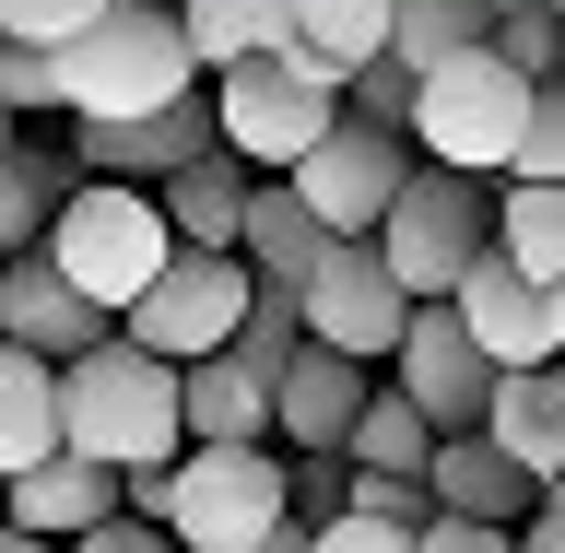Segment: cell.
I'll use <instances>...</instances> for the list:
<instances>
[{"instance_id":"2","label":"cell","mask_w":565,"mask_h":553,"mask_svg":"<svg viewBox=\"0 0 565 553\" xmlns=\"http://www.w3.org/2000/svg\"><path fill=\"white\" fill-rule=\"evenodd\" d=\"M177 436H189V401H177V365L141 342H95L83 365H60V448L95 459V471H166Z\"/></svg>"},{"instance_id":"44","label":"cell","mask_w":565,"mask_h":553,"mask_svg":"<svg viewBox=\"0 0 565 553\" xmlns=\"http://www.w3.org/2000/svg\"><path fill=\"white\" fill-rule=\"evenodd\" d=\"M542 507H554V519H565V483H554V494H542Z\"/></svg>"},{"instance_id":"39","label":"cell","mask_w":565,"mask_h":553,"mask_svg":"<svg viewBox=\"0 0 565 553\" xmlns=\"http://www.w3.org/2000/svg\"><path fill=\"white\" fill-rule=\"evenodd\" d=\"M0 553H60V542H35V530H12V519H0Z\"/></svg>"},{"instance_id":"22","label":"cell","mask_w":565,"mask_h":553,"mask_svg":"<svg viewBox=\"0 0 565 553\" xmlns=\"http://www.w3.org/2000/svg\"><path fill=\"white\" fill-rule=\"evenodd\" d=\"M330 247H342V236H330V224H318V212L282 189V177H259V201H247V236H236V259H247V272H259V283H282V295H307Z\"/></svg>"},{"instance_id":"15","label":"cell","mask_w":565,"mask_h":553,"mask_svg":"<svg viewBox=\"0 0 565 553\" xmlns=\"http://www.w3.org/2000/svg\"><path fill=\"white\" fill-rule=\"evenodd\" d=\"M365 401H377V389H365V365H353V353H330V342H307L295 365H282V401H271L282 424H271V436H295L307 459H353Z\"/></svg>"},{"instance_id":"42","label":"cell","mask_w":565,"mask_h":553,"mask_svg":"<svg viewBox=\"0 0 565 553\" xmlns=\"http://www.w3.org/2000/svg\"><path fill=\"white\" fill-rule=\"evenodd\" d=\"M0 166H12V106H0Z\"/></svg>"},{"instance_id":"4","label":"cell","mask_w":565,"mask_h":553,"mask_svg":"<svg viewBox=\"0 0 565 553\" xmlns=\"http://www.w3.org/2000/svg\"><path fill=\"white\" fill-rule=\"evenodd\" d=\"M47 259H60L83 295H95L106 318H130L153 283L177 272V224L153 189H118V177H71L60 224H47Z\"/></svg>"},{"instance_id":"3","label":"cell","mask_w":565,"mask_h":553,"mask_svg":"<svg viewBox=\"0 0 565 553\" xmlns=\"http://www.w3.org/2000/svg\"><path fill=\"white\" fill-rule=\"evenodd\" d=\"M130 519L177 530L189 553H259L271 530H295V471L271 448H189L166 471H130Z\"/></svg>"},{"instance_id":"40","label":"cell","mask_w":565,"mask_h":553,"mask_svg":"<svg viewBox=\"0 0 565 553\" xmlns=\"http://www.w3.org/2000/svg\"><path fill=\"white\" fill-rule=\"evenodd\" d=\"M259 553H307V519H295V530H271V542H259Z\"/></svg>"},{"instance_id":"7","label":"cell","mask_w":565,"mask_h":553,"mask_svg":"<svg viewBox=\"0 0 565 553\" xmlns=\"http://www.w3.org/2000/svg\"><path fill=\"white\" fill-rule=\"evenodd\" d=\"M247 307H259V272H247L236 247H177V272L118 318V342L166 353V365H201V353H236Z\"/></svg>"},{"instance_id":"37","label":"cell","mask_w":565,"mask_h":553,"mask_svg":"<svg viewBox=\"0 0 565 553\" xmlns=\"http://www.w3.org/2000/svg\"><path fill=\"white\" fill-rule=\"evenodd\" d=\"M71 553H189L177 530H153V519H106L95 542H71Z\"/></svg>"},{"instance_id":"13","label":"cell","mask_w":565,"mask_h":553,"mask_svg":"<svg viewBox=\"0 0 565 553\" xmlns=\"http://www.w3.org/2000/svg\"><path fill=\"white\" fill-rule=\"evenodd\" d=\"M459 330H471V342H483L494 365H507V377L554 365V295H542V283H530L519 259H507V247H494L483 272L459 283Z\"/></svg>"},{"instance_id":"1","label":"cell","mask_w":565,"mask_h":553,"mask_svg":"<svg viewBox=\"0 0 565 553\" xmlns=\"http://www.w3.org/2000/svg\"><path fill=\"white\" fill-rule=\"evenodd\" d=\"M201 106V47L177 24V0H118L83 47H60V118L71 130H130Z\"/></svg>"},{"instance_id":"34","label":"cell","mask_w":565,"mask_h":553,"mask_svg":"<svg viewBox=\"0 0 565 553\" xmlns=\"http://www.w3.org/2000/svg\"><path fill=\"white\" fill-rule=\"evenodd\" d=\"M424 542V530H388V519H353V507H342V519H318L307 530V553H413Z\"/></svg>"},{"instance_id":"6","label":"cell","mask_w":565,"mask_h":553,"mask_svg":"<svg viewBox=\"0 0 565 553\" xmlns=\"http://www.w3.org/2000/svg\"><path fill=\"white\" fill-rule=\"evenodd\" d=\"M377 259L401 272L413 307H459V283L494 259V201H483V177L424 166L413 189H401V212L377 224Z\"/></svg>"},{"instance_id":"10","label":"cell","mask_w":565,"mask_h":553,"mask_svg":"<svg viewBox=\"0 0 565 553\" xmlns=\"http://www.w3.org/2000/svg\"><path fill=\"white\" fill-rule=\"evenodd\" d=\"M388 389L413 401L436 436H483L494 389H507V365H494L471 330H459V307H413V330H401V353H388Z\"/></svg>"},{"instance_id":"24","label":"cell","mask_w":565,"mask_h":553,"mask_svg":"<svg viewBox=\"0 0 565 553\" xmlns=\"http://www.w3.org/2000/svg\"><path fill=\"white\" fill-rule=\"evenodd\" d=\"M153 201H166L177 247H236V236H247V201H259V177H247L236 153H201V166H177Z\"/></svg>"},{"instance_id":"32","label":"cell","mask_w":565,"mask_h":553,"mask_svg":"<svg viewBox=\"0 0 565 553\" xmlns=\"http://www.w3.org/2000/svg\"><path fill=\"white\" fill-rule=\"evenodd\" d=\"M519 177H530V189H565V83H542V106H530Z\"/></svg>"},{"instance_id":"21","label":"cell","mask_w":565,"mask_h":553,"mask_svg":"<svg viewBox=\"0 0 565 553\" xmlns=\"http://www.w3.org/2000/svg\"><path fill=\"white\" fill-rule=\"evenodd\" d=\"M60 459V365L24 342H0V494Z\"/></svg>"},{"instance_id":"36","label":"cell","mask_w":565,"mask_h":553,"mask_svg":"<svg viewBox=\"0 0 565 553\" xmlns=\"http://www.w3.org/2000/svg\"><path fill=\"white\" fill-rule=\"evenodd\" d=\"M413 553H519V530H483V519H436Z\"/></svg>"},{"instance_id":"28","label":"cell","mask_w":565,"mask_h":553,"mask_svg":"<svg viewBox=\"0 0 565 553\" xmlns=\"http://www.w3.org/2000/svg\"><path fill=\"white\" fill-rule=\"evenodd\" d=\"M60 201H71V189H47V166H35V153H12V166H0V247H12V259H24V247H47Z\"/></svg>"},{"instance_id":"14","label":"cell","mask_w":565,"mask_h":553,"mask_svg":"<svg viewBox=\"0 0 565 553\" xmlns=\"http://www.w3.org/2000/svg\"><path fill=\"white\" fill-rule=\"evenodd\" d=\"M0 519L71 553V542H95L106 519H130V471H95V459H71V448H60L47 471H24V483L0 494Z\"/></svg>"},{"instance_id":"27","label":"cell","mask_w":565,"mask_h":553,"mask_svg":"<svg viewBox=\"0 0 565 553\" xmlns=\"http://www.w3.org/2000/svg\"><path fill=\"white\" fill-rule=\"evenodd\" d=\"M436 448H448V436H436L401 389H377V401H365V424H353V471H401V483H424V471H436Z\"/></svg>"},{"instance_id":"12","label":"cell","mask_w":565,"mask_h":553,"mask_svg":"<svg viewBox=\"0 0 565 553\" xmlns=\"http://www.w3.org/2000/svg\"><path fill=\"white\" fill-rule=\"evenodd\" d=\"M0 342L47 353V365H83V353L118 342V330H106V307L47 259V247H24V259H0Z\"/></svg>"},{"instance_id":"33","label":"cell","mask_w":565,"mask_h":553,"mask_svg":"<svg viewBox=\"0 0 565 553\" xmlns=\"http://www.w3.org/2000/svg\"><path fill=\"white\" fill-rule=\"evenodd\" d=\"M0 106L24 118V106H60V47H12L0 35Z\"/></svg>"},{"instance_id":"38","label":"cell","mask_w":565,"mask_h":553,"mask_svg":"<svg viewBox=\"0 0 565 553\" xmlns=\"http://www.w3.org/2000/svg\"><path fill=\"white\" fill-rule=\"evenodd\" d=\"M519 553H565V519H554V507H542V519L519 530Z\"/></svg>"},{"instance_id":"19","label":"cell","mask_w":565,"mask_h":553,"mask_svg":"<svg viewBox=\"0 0 565 553\" xmlns=\"http://www.w3.org/2000/svg\"><path fill=\"white\" fill-rule=\"evenodd\" d=\"M177 401H189V436H201V448H259V436H271V401L282 389L259 377V365H236V353H201V365H177Z\"/></svg>"},{"instance_id":"11","label":"cell","mask_w":565,"mask_h":553,"mask_svg":"<svg viewBox=\"0 0 565 553\" xmlns=\"http://www.w3.org/2000/svg\"><path fill=\"white\" fill-rule=\"evenodd\" d=\"M401 330H413L401 272L377 259V236H342L330 259H318V283H307V342L353 353V365H388V353H401Z\"/></svg>"},{"instance_id":"25","label":"cell","mask_w":565,"mask_h":553,"mask_svg":"<svg viewBox=\"0 0 565 553\" xmlns=\"http://www.w3.org/2000/svg\"><path fill=\"white\" fill-rule=\"evenodd\" d=\"M471 47H494V0H401V24H388V60L413 71V83L471 60Z\"/></svg>"},{"instance_id":"31","label":"cell","mask_w":565,"mask_h":553,"mask_svg":"<svg viewBox=\"0 0 565 553\" xmlns=\"http://www.w3.org/2000/svg\"><path fill=\"white\" fill-rule=\"evenodd\" d=\"M413 95H424L413 71H401V60H377V71H353L342 118H365V130H401V141H413Z\"/></svg>"},{"instance_id":"18","label":"cell","mask_w":565,"mask_h":553,"mask_svg":"<svg viewBox=\"0 0 565 553\" xmlns=\"http://www.w3.org/2000/svg\"><path fill=\"white\" fill-rule=\"evenodd\" d=\"M201 153H224V130H212V106H177V118H130V130H83V166L118 177V189H166L177 166H201Z\"/></svg>"},{"instance_id":"30","label":"cell","mask_w":565,"mask_h":553,"mask_svg":"<svg viewBox=\"0 0 565 553\" xmlns=\"http://www.w3.org/2000/svg\"><path fill=\"white\" fill-rule=\"evenodd\" d=\"M342 507L353 519H388V530H436V483H401V471H353Z\"/></svg>"},{"instance_id":"43","label":"cell","mask_w":565,"mask_h":553,"mask_svg":"<svg viewBox=\"0 0 565 553\" xmlns=\"http://www.w3.org/2000/svg\"><path fill=\"white\" fill-rule=\"evenodd\" d=\"M554 353H565V295H554Z\"/></svg>"},{"instance_id":"8","label":"cell","mask_w":565,"mask_h":553,"mask_svg":"<svg viewBox=\"0 0 565 553\" xmlns=\"http://www.w3.org/2000/svg\"><path fill=\"white\" fill-rule=\"evenodd\" d=\"M212 130H224V153H236L247 177H295L318 141L342 130V95H318V83H295L282 60H259V71H224V83H212Z\"/></svg>"},{"instance_id":"35","label":"cell","mask_w":565,"mask_h":553,"mask_svg":"<svg viewBox=\"0 0 565 553\" xmlns=\"http://www.w3.org/2000/svg\"><path fill=\"white\" fill-rule=\"evenodd\" d=\"M494 47L519 71H565V12H519V24H494Z\"/></svg>"},{"instance_id":"16","label":"cell","mask_w":565,"mask_h":553,"mask_svg":"<svg viewBox=\"0 0 565 553\" xmlns=\"http://www.w3.org/2000/svg\"><path fill=\"white\" fill-rule=\"evenodd\" d=\"M388 24H401V0H295V47H282V71L318 83V95H353V71L388 60Z\"/></svg>"},{"instance_id":"23","label":"cell","mask_w":565,"mask_h":553,"mask_svg":"<svg viewBox=\"0 0 565 553\" xmlns=\"http://www.w3.org/2000/svg\"><path fill=\"white\" fill-rule=\"evenodd\" d=\"M177 24H189L201 71L224 83V71H259L295 47V0H177Z\"/></svg>"},{"instance_id":"17","label":"cell","mask_w":565,"mask_h":553,"mask_svg":"<svg viewBox=\"0 0 565 553\" xmlns=\"http://www.w3.org/2000/svg\"><path fill=\"white\" fill-rule=\"evenodd\" d=\"M424 483H436V519H483V530H530L542 519V483H530L494 436H448Z\"/></svg>"},{"instance_id":"20","label":"cell","mask_w":565,"mask_h":553,"mask_svg":"<svg viewBox=\"0 0 565 553\" xmlns=\"http://www.w3.org/2000/svg\"><path fill=\"white\" fill-rule=\"evenodd\" d=\"M483 436H494L507 459H519V471H530L542 494L565 483V353H554V365H530V377H507V389H494Z\"/></svg>"},{"instance_id":"26","label":"cell","mask_w":565,"mask_h":553,"mask_svg":"<svg viewBox=\"0 0 565 553\" xmlns=\"http://www.w3.org/2000/svg\"><path fill=\"white\" fill-rule=\"evenodd\" d=\"M494 247L519 259L542 295H565V189H530V177H507V201H494Z\"/></svg>"},{"instance_id":"29","label":"cell","mask_w":565,"mask_h":553,"mask_svg":"<svg viewBox=\"0 0 565 553\" xmlns=\"http://www.w3.org/2000/svg\"><path fill=\"white\" fill-rule=\"evenodd\" d=\"M106 12H118V0H0V35H12V47H83Z\"/></svg>"},{"instance_id":"41","label":"cell","mask_w":565,"mask_h":553,"mask_svg":"<svg viewBox=\"0 0 565 553\" xmlns=\"http://www.w3.org/2000/svg\"><path fill=\"white\" fill-rule=\"evenodd\" d=\"M519 12H542V0H494V24H519Z\"/></svg>"},{"instance_id":"9","label":"cell","mask_w":565,"mask_h":553,"mask_svg":"<svg viewBox=\"0 0 565 553\" xmlns=\"http://www.w3.org/2000/svg\"><path fill=\"white\" fill-rule=\"evenodd\" d=\"M413 141L401 130H365V118H342V130L318 141L307 166L282 177V189H295V201L318 212V224H330V236H377L388 212H401V189H413Z\"/></svg>"},{"instance_id":"5","label":"cell","mask_w":565,"mask_h":553,"mask_svg":"<svg viewBox=\"0 0 565 553\" xmlns=\"http://www.w3.org/2000/svg\"><path fill=\"white\" fill-rule=\"evenodd\" d=\"M530 106H542V83H530L507 47H471V60L424 71V95H413V153H424V166H448V177H519Z\"/></svg>"}]
</instances>
